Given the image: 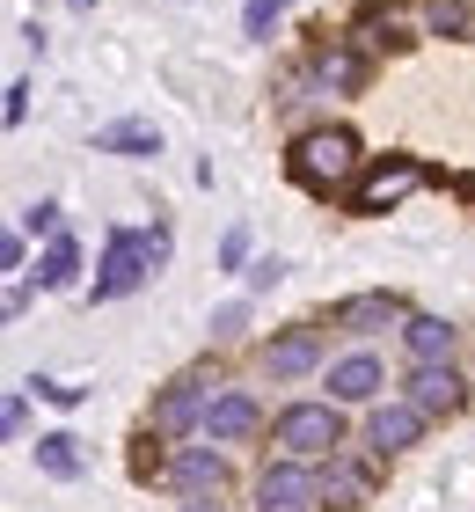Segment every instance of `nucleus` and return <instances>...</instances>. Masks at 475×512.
<instances>
[{
	"instance_id": "f257e3e1",
	"label": "nucleus",
	"mask_w": 475,
	"mask_h": 512,
	"mask_svg": "<svg viewBox=\"0 0 475 512\" xmlns=\"http://www.w3.org/2000/svg\"><path fill=\"white\" fill-rule=\"evenodd\" d=\"M359 132H344V125H315V132H300L293 139V183L300 191H315V198H351V183H359Z\"/></svg>"
},
{
	"instance_id": "f03ea898",
	"label": "nucleus",
	"mask_w": 475,
	"mask_h": 512,
	"mask_svg": "<svg viewBox=\"0 0 475 512\" xmlns=\"http://www.w3.org/2000/svg\"><path fill=\"white\" fill-rule=\"evenodd\" d=\"M169 264V227H147V235H117L103 242V271H95V300H125L132 286H147V278Z\"/></svg>"
},
{
	"instance_id": "7ed1b4c3",
	"label": "nucleus",
	"mask_w": 475,
	"mask_h": 512,
	"mask_svg": "<svg viewBox=\"0 0 475 512\" xmlns=\"http://www.w3.org/2000/svg\"><path fill=\"white\" fill-rule=\"evenodd\" d=\"M212 395H220V374H212V366H190V374H176L169 388L154 395V432H161V439L198 432L205 410H212Z\"/></svg>"
},
{
	"instance_id": "20e7f679",
	"label": "nucleus",
	"mask_w": 475,
	"mask_h": 512,
	"mask_svg": "<svg viewBox=\"0 0 475 512\" xmlns=\"http://www.w3.org/2000/svg\"><path fill=\"white\" fill-rule=\"evenodd\" d=\"M271 439H278L285 454L315 461V454H337V447H344V417L329 410V403H285L278 425H271Z\"/></svg>"
},
{
	"instance_id": "39448f33",
	"label": "nucleus",
	"mask_w": 475,
	"mask_h": 512,
	"mask_svg": "<svg viewBox=\"0 0 475 512\" xmlns=\"http://www.w3.org/2000/svg\"><path fill=\"white\" fill-rule=\"evenodd\" d=\"M256 512H322V476L307 469L300 454L271 461V469L256 476Z\"/></svg>"
},
{
	"instance_id": "423d86ee",
	"label": "nucleus",
	"mask_w": 475,
	"mask_h": 512,
	"mask_svg": "<svg viewBox=\"0 0 475 512\" xmlns=\"http://www.w3.org/2000/svg\"><path fill=\"white\" fill-rule=\"evenodd\" d=\"M410 191H424L417 161H380V169H366L359 183H351V213H395Z\"/></svg>"
},
{
	"instance_id": "0eeeda50",
	"label": "nucleus",
	"mask_w": 475,
	"mask_h": 512,
	"mask_svg": "<svg viewBox=\"0 0 475 512\" xmlns=\"http://www.w3.org/2000/svg\"><path fill=\"white\" fill-rule=\"evenodd\" d=\"M161 483L183 498H220L227 491V454L220 447H183L176 461H161Z\"/></svg>"
},
{
	"instance_id": "6e6552de",
	"label": "nucleus",
	"mask_w": 475,
	"mask_h": 512,
	"mask_svg": "<svg viewBox=\"0 0 475 512\" xmlns=\"http://www.w3.org/2000/svg\"><path fill=\"white\" fill-rule=\"evenodd\" d=\"M322 505L329 512H359L373 498V461H337V454H322Z\"/></svg>"
},
{
	"instance_id": "1a4fd4ad",
	"label": "nucleus",
	"mask_w": 475,
	"mask_h": 512,
	"mask_svg": "<svg viewBox=\"0 0 475 512\" xmlns=\"http://www.w3.org/2000/svg\"><path fill=\"white\" fill-rule=\"evenodd\" d=\"M410 403H417L424 417H454V410H461V381H454V366H446V359L410 366Z\"/></svg>"
},
{
	"instance_id": "9d476101",
	"label": "nucleus",
	"mask_w": 475,
	"mask_h": 512,
	"mask_svg": "<svg viewBox=\"0 0 475 512\" xmlns=\"http://www.w3.org/2000/svg\"><path fill=\"white\" fill-rule=\"evenodd\" d=\"M366 439H373L380 454L417 447V439H424V410H417V403H373V417H366Z\"/></svg>"
},
{
	"instance_id": "9b49d317",
	"label": "nucleus",
	"mask_w": 475,
	"mask_h": 512,
	"mask_svg": "<svg viewBox=\"0 0 475 512\" xmlns=\"http://www.w3.org/2000/svg\"><path fill=\"white\" fill-rule=\"evenodd\" d=\"M388 322H410L402 293H351V300H337V330H351V337L388 330Z\"/></svg>"
},
{
	"instance_id": "f8f14e48",
	"label": "nucleus",
	"mask_w": 475,
	"mask_h": 512,
	"mask_svg": "<svg viewBox=\"0 0 475 512\" xmlns=\"http://www.w3.org/2000/svg\"><path fill=\"white\" fill-rule=\"evenodd\" d=\"M380 388H388V374H380L373 352H351V359L329 366V403H373Z\"/></svg>"
},
{
	"instance_id": "ddd939ff",
	"label": "nucleus",
	"mask_w": 475,
	"mask_h": 512,
	"mask_svg": "<svg viewBox=\"0 0 475 512\" xmlns=\"http://www.w3.org/2000/svg\"><path fill=\"white\" fill-rule=\"evenodd\" d=\"M256 395H242V388H220L212 395V410H205V432H212V447H227V439H249L256 432Z\"/></svg>"
},
{
	"instance_id": "4468645a",
	"label": "nucleus",
	"mask_w": 475,
	"mask_h": 512,
	"mask_svg": "<svg viewBox=\"0 0 475 512\" xmlns=\"http://www.w3.org/2000/svg\"><path fill=\"white\" fill-rule=\"evenodd\" d=\"M315 359H322V337H315V330H285V337H271V344H264V366H271L278 381L315 374Z\"/></svg>"
},
{
	"instance_id": "2eb2a0df",
	"label": "nucleus",
	"mask_w": 475,
	"mask_h": 512,
	"mask_svg": "<svg viewBox=\"0 0 475 512\" xmlns=\"http://www.w3.org/2000/svg\"><path fill=\"white\" fill-rule=\"evenodd\" d=\"M359 81H366V52H359V44H329V52H315V88H322V96H351Z\"/></svg>"
},
{
	"instance_id": "dca6fc26",
	"label": "nucleus",
	"mask_w": 475,
	"mask_h": 512,
	"mask_svg": "<svg viewBox=\"0 0 475 512\" xmlns=\"http://www.w3.org/2000/svg\"><path fill=\"white\" fill-rule=\"evenodd\" d=\"M95 147H103V154H125V161H147V154H161V132H154L147 118H117V125L95 132Z\"/></svg>"
},
{
	"instance_id": "f3484780",
	"label": "nucleus",
	"mask_w": 475,
	"mask_h": 512,
	"mask_svg": "<svg viewBox=\"0 0 475 512\" xmlns=\"http://www.w3.org/2000/svg\"><path fill=\"white\" fill-rule=\"evenodd\" d=\"M402 344H410L417 366L424 359H446V352H454V322H446V315H410V322H402Z\"/></svg>"
},
{
	"instance_id": "a211bd4d",
	"label": "nucleus",
	"mask_w": 475,
	"mask_h": 512,
	"mask_svg": "<svg viewBox=\"0 0 475 512\" xmlns=\"http://www.w3.org/2000/svg\"><path fill=\"white\" fill-rule=\"evenodd\" d=\"M359 44H366V52H380V44L402 52V44H410V15H402V8H366L359 15Z\"/></svg>"
},
{
	"instance_id": "6ab92c4d",
	"label": "nucleus",
	"mask_w": 475,
	"mask_h": 512,
	"mask_svg": "<svg viewBox=\"0 0 475 512\" xmlns=\"http://www.w3.org/2000/svg\"><path fill=\"white\" fill-rule=\"evenodd\" d=\"M424 30L454 37V44H475V0H432V8H424Z\"/></svg>"
},
{
	"instance_id": "aec40b11",
	"label": "nucleus",
	"mask_w": 475,
	"mask_h": 512,
	"mask_svg": "<svg viewBox=\"0 0 475 512\" xmlns=\"http://www.w3.org/2000/svg\"><path fill=\"white\" fill-rule=\"evenodd\" d=\"M37 469L59 476V483H74V476H81V439H74V432H44V439H37Z\"/></svg>"
},
{
	"instance_id": "412c9836",
	"label": "nucleus",
	"mask_w": 475,
	"mask_h": 512,
	"mask_svg": "<svg viewBox=\"0 0 475 512\" xmlns=\"http://www.w3.org/2000/svg\"><path fill=\"white\" fill-rule=\"evenodd\" d=\"M74 271H81V249L66 235H52V249H44V264H37V286L44 293H66V286H74Z\"/></svg>"
},
{
	"instance_id": "4be33fe9",
	"label": "nucleus",
	"mask_w": 475,
	"mask_h": 512,
	"mask_svg": "<svg viewBox=\"0 0 475 512\" xmlns=\"http://www.w3.org/2000/svg\"><path fill=\"white\" fill-rule=\"evenodd\" d=\"M278 15H285V0H249V8H242V30H249V37H271Z\"/></svg>"
},
{
	"instance_id": "5701e85b",
	"label": "nucleus",
	"mask_w": 475,
	"mask_h": 512,
	"mask_svg": "<svg viewBox=\"0 0 475 512\" xmlns=\"http://www.w3.org/2000/svg\"><path fill=\"white\" fill-rule=\"evenodd\" d=\"M0 118H8V125L30 118V81H8V103H0Z\"/></svg>"
},
{
	"instance_id": "b1692460",
	"label": "nucleus",
	"mask_w": 475,
	"mask_h": 512,
	"mask_svg": "<svg viewBox=\"0 0 475 512\" xmlns=\"http://www.w3.org/2000/svg\"><path fill=\"white\" fill-rule=\"evenodd\" d=\"M242 278H249L256 293H264V286H278V278H285V264H278V256H256V264H249Z\"/></svg>"
},
{
	"instance_id": "393cba45",
	"label": "nucleus",
	"mask_w": 475,
	"mask_h": 512,
	"mask_svg": "<svg viewBox=\"0 0 475 512\" xmlns=\"http://www.w3.org/2000/svg\"><path fill=\"white\" fill-rule=\"evenodd\" d=\"M30 388L44 395V403H59V410H74V403H81V388H74V381H30Z\"/></svg>"
},
{
	"instance_id": "a878e982",
	"label": "nucleus",
	"mask_w": 475,
	"mask_h": 512,
	"mask_svg": "<svg viewBox=\"0 0 475 512\" xmlns=\"http://www.w3.org/2000/svg\"><path fill=\"white\" fill-rule=\"evenodd\" d=\"M242 322H249V308H242V300H234V308H220V315H212V337H234V330H242Z\"/></svg>"
},
{
	"instance_id": "bb28decb",
	"label": "nucleus",
	"mask_w": 475,
	"mask_h": 512,
	"mask_svg": "<svg viewBox=\"0 0 475 512\" xmlns=\"http://www.w3.org/2000/svg\"><path fill=\"white\" fill-rule=\"evenodd\" d=\"M30 235H59V205H30Z\"/></svg>"
},
{
	"instance_id": "cd10ccee",
	"label": "nucleus",
	"mask_w": 475,
	"mask_h": 512,
	"mask_svg": "<svg viewBox=\"0 0 475 512\" xmlns=\"http://www.w3.org/2000/svg\"><path fill=\"white\" fill-rule=\"evenodd\" d=\"M183 512H220V498H190Z\"/></svg>"
},
{
	"instance_id": "c85d7f7f",
	"label": "nucleus",
	"mask_w": 475,
	"mask_h": 512,
	"mask_svg": "<svg viewBox=\"0 0 475 512\" xmlns=\"http://www.w3.org/2000/svg\"><path fill=\"white\" fill-rule=\"evenodd\" d=\"M454 191H461V198H468V205H475V176H454Z\"/></svg>"
},
{
	"instance_id": "c756f323",
	"label": "nucleus",
	"mask_w": 475,
	"mask_h": 512,
	"mask_svg": "<svg viewBox=\"0 0 475 512\" xmlns=\"http://www.w3.org/2000/svg\"><path fill=\"white\" fill-rule=\"evenodd\" d=\"M66 8H74V15H95V0H66Z\"/></svg>"
}]
</instances>
